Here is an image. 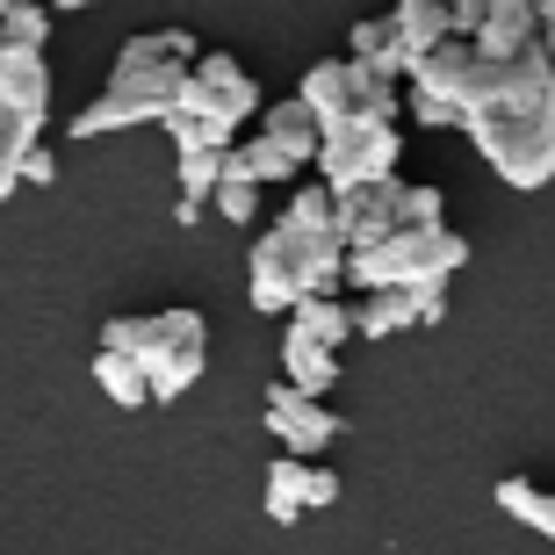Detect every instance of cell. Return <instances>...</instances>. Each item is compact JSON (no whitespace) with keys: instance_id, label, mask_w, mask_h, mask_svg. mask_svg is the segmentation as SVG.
Listing matches in <instances>:
<instances>
[{"instance_id":"1","label":"cell","mask_w":555,"mask_h":555,"mask_svg":"<svg viewBox=\"0 0 555 555\" xmlns=\"http://www.w3.org/2000/svg\"><path fill=\"white\" fill-rule=\"evenodd\" d=\"M454 124L498 166V181L548 188L555 181V59L541 43H527L498 65L476 59V87L462 94Z\"/></svg>"},{"instance_id":"2","label":"cell","mask_w":555,"mask_h":555,"mask_svg":"<svg viewBox=\"0 0 555 555\" xmlns=\"http://www.w3.org/2000/svg\"><path fill=\"white\" fill-rule=\"evenodd\" d=\"M181 80H188V65L166 51V29H144V37H130L116 51L108 87L65 130L73 138H102V130H130V124H166L173 102H181Z\"/></svg>"},{"instance_id":"3","label":"cell","mask_w":555,"mask_h":555,"mask_svg":"<svg viewBox=\"0 0 555 555\" xmlns=\"http://www.w3.org/2000/svg\"><path fill=\"white\" fill-rule=\"evenodd\" d=\"M347 282V246L332 231H296L274 217V231L253 238V268H246V296L253 310H296L304 296H339Z\"/></svg>"},{"instance_id":"4","label":"cell","mask_w":555,"mask_h":555,"mask_svg":"<svg viewBox=\"0 0 555 555\" xmlns=\"http://www.w3.org/2000/svg\"><path fill=\"white\" fill-rule=\"evenodd\" d=\"M454 268H469V238H454L448 224L390 231V238L347 253V282L353 288H448Z\"/></svg>"},{"instance_id":"5","label":"cell","mask_w":555,"mask_h":555,"mask_svg":"<svg viewBox=\"0 0 555 555\" xmlns=\"http://www.w3.org/2000/svg\"><path fill=\"white\" fill-rule=\"evenodd\" d=\"M43 124H51V65H43V51L0 43V203L15 195L22 152L43 144Z\"/></svg>"},{"instance_id":"6","label":"cell","mask_w":555,"mask_h":555,"mask_svg":"<svg viewBox=\"0 0 555 555\" xmlns=\"http://www.w3.org/2000/svg\"><path fill=\"white\" fill-rule=\"evenodd\" d=\"M209 361V325L203 310H159L152 332H144L138 347V375H144V397L152 404H173V397L195 390V375Z\"/></svg>"},{"instance_id":"7","label":"cell","mask_w":555,"mask_h":555,"mask_svg":"<svg viewBox=\"0 0 555 555\" xmlns=\"http://www.w3.org/2000/svg\"><path fill=\"white\" fill-rule=\"evenodd\" d=\"M397 159H404V130L397 124H332L325 138H318V188L325 195H353V188H369V181H390Z\"/></svg>"},{"instance_id":"8","label":"cell","mask_w":555,"mask_h":555,"mask_svg":"<svg viewBox=\"0 0 555 555\" xmlns=\"http://www.w3.org/2000/svg\"><path fill=\"white\" fill-rule=\"evenodd\" d=\"M181 116H203V124L217 130H238L246 116H260V87H253V73L231 51H203V59L188 65V80H181Z\"/></svg>"},{"instance_id":"9","label":"cell","mask_w":555,"mask_h":555,"mask_svg":"<svg viewBox=\"0 0 555 555\" xmlns=\"http://www.w3.org/2000/svg\"><path fill=\"white\" fill-rule=\"evenodd\" d=\"M260 418H268V433L282 440V454H296V462H310L318 448H332V440L347 433L339 412H325L318 397H296L288 383H268V412Z\"/></svg>"},{"instance_id":"10","label":"cell","mask_w":555,"mask_h":555,"mask_svg":"<svg viewBox=\"0 0 555 555\" xmlns=\"http://www.w3.org/2000/svg\"><path fill=\"white\" fill-rule=\"evenodd\" d=\"M397 195H404V181H369V188H353V195H332V238L347 253L375 246V238H390L397 231Z\"/></svg>"},{"instance_id":"11","label":"cell","mask_w":555,"mask_h":555,"mask_svg":"<svg viewBox=\"0 0 555 555\" xmlns=\"http://www.w3.org/2000/svg\"><path fill=\"white\" fill-rule=\"evenodd\" d=\"M469 87H476V51L462 37L433 43L426 59H412V94H426V102L462 108V94H469Z\"/></svg>"},{"instance_id":"12","label":"cell","mask_w":555,"mask_h":555,"mask_svg":"<svg viewBox=\"0 0 555 555\" xmlns=\"http://www.w3.org/2000/svg\"><path fill=\"white\" fill-rule=\"evenodd\" d=\"M296 102L310 108L318 138H325L332 124H347V116H353V59H318L304 73V87H296Z\"/></svg>"},{"instance_id":"13","label":"cell","mask_w":555,"mask_h":555,"mask_svg":"<svg viewBox=\"0 0 555 555\" xmlns=\"http://www.w3.org/2000/svg\"><path fill=\"white\" fill-rule=\"evenodd\" d=\"M527 43H541L534 0H498L491 15H483V29L469 37V51H476L483 65H498V59H513V51H527Z\"/></svg>"},{"instance_id":"14","label":"cell","mask_w":555,"mask_h":555,"mask_svg":"<svg viewBox=\"0 0 555 555\" xmlns=\"http://www.w3.org/2000/svg\"><path fill=\"white\" fill-rule=\"evenodd\" d=\"M282 383L296 397H318V404H325L332 383H339V353L318 347V339H304V332H282Z\"/></svg>"},{"instance_id":"15","label":"cell","mask_w":555,"mask_h":555,"mask_svg":"<svg viewBox=\"0 0 555 555\" xmlns=\"http://www.w3.org/2000/svg\"><path fill=\"white\" fill-rule=\"evenodd\" d=\"M347 59L361 65V73H375V80H390L397 73H412V59H404V43H397L390 15H369V22H353V37H347Z\"/></svg>"},{"instance_id":"16","label":"cell","mask_w":555,"mask_h":555,"mask_svg":"<svg viewBox=\"0 0 555 555\" xmlns=\"http://www.w3.org/2000/svg\"><path fill=\"white\" fill-rule=\"evenodd\" d=\"M412 325H418L412 288H369V296L353 304V332H361V339H390V332H412Z\"/></svg>"},{"instance_id":"17","label":"cell","mask_w":555,"mask_h":555,"mask_svg":"<svg viewBox=\"0 0 555 555\" xmlns=\"http://www.w3.org/2000/svg\"><path fill=\"white\" fill-rule=\"evenodd\" d=\"M390 29L404 43V59H426L433 43H448V0H397Z\"/></svg>"},{"instance_id":"18","label":"cell","mask_w":555,"mask_h":555,"mask_svg":"<svg viewBox=\"0 0 555 555\" xmlns=\"http://www.w3.org/2000/svg\"><path fill=\"white\" fill-rule=\"evenodd\" d=\"M260 138L268 144H282L296 166H310L318 159V124H310V108L288 94V102H274V108H260Z\"/></svg>"},{"instance_id":"19","label":"cell","mask_w":555,"mask_h":555,"mask_svg":"<svg viewBox=\"0 0 555 555\" xmlns=\"http://www.w3.org/2000/svg\"><path fill=\"white\" fill-rule=\"evenodd\" d=\"M288 332H304V339H318V347H347L353 332V304H339V296H304V304L288 310Z\"/></svg>"},{"instance_id":"20","label":"cell","mask_w":555,"mask_h":555,"mask_svg":"<svg viewBox=\"0 0 555 555\" xmlns=\"http://www.w3.org/2000/svg\"><path fill=\"white\" fill-rule=\"evenodd\" d=\"M491 498H498V513H505V519H519V527H534V534L555 541V491H541L534 476H505Z\"/></svg>"},{"instance_id":"21","label":"cell","mask_w":555,"mask_h":555,"mask_svg":"<svg viewBox=\"0 0 555 555\" xmlns=\"http://www.w3.org/2000/svg\"><path fill=\"white\" fill-rule=\"evenodd\" d=\"M209 203H217V217H224V224H253V209H260V181L246 173L238 144H231L224 166H217V195H209Z\"/></svg>"},{"instance_id":"22","label":"cell","mask_w":555,"mask_h":555,"mask_svg":"<svg viewBox=\"0 0 555 555\" xmlns=\"http://www.w3.org/2000/svg\"><path fill=\"white\" fill-rule=\"evenodd\" d=\"M304 476H310V462H296V454H282L268 469V519L274 527H296L304 519Z\"/></svg>"},{"instance_id":"23","label":"cell","mask_w":555,"mask_h":555,"mask_svg":"<svg viewBox=\"0 0 555 555\" xmlns=\"http://www.w3.org/2000/svg\"><path fill=\"white\" fill-rule=\"evenodd\" d=\"M0 43H15V51H43V43H51V8H43V0H8V15H0Z\"/></svg>"},{"instance_id":"24","label":"cell","mask_w":555,"mask_h":555,"mask_svg":"<svg viewBox=\"0 0 555 555\" xmlns=\"http://www.w3.org/2000/svg\"><path fill=\"white\" fill-rule=\"evenodd\" d=\"M94 383H102V397H108V404H124V412L152 404V397H144L138 361H124V353H94Z\"/></svg>"},{"instance_id":"25","label":"cell","mask_w":555,"mask_h":555,"mask_svg":"<svg viewBox=\"0 0 555 555\" xmlns=\"http://www.w3.org/2000/svg\"><path fill=\"white\" fill-rule=\"evenodd\" d=\"M426 224H448V195L433 181H404V195H397V231H426Z\"/></svg>"},{"instance_id":"26","label":"cell","mask_w":555,"mask_h":555,"mask_svg":"<svg viewBox=\"0 0 555 555\" xmlns=\"http://www.w3.org/2000/svg\"><path fill=\"white\" fill-rule=\"evenodd\" d=\"M217 166H224V152H181V166H173V181H181V203L203 209L209 195H217Z\"/></svg>"},{"instance_id":"27","label":"cell","mask_w":555,"mask_h":555,"mask_svg":"<svg viewBox=\"0 0 555 555\" xmlns=\"http://www.w3.org/2000/svg\"><path fill=\"white\" fill-rule=\"evenodd\" d=\"M282 224H296V231H332V195L318 181H296V188H288Z\"/></svg>"},{"instance_id":"28","label":"cell","mask_w":555,"mask_h":555,"mask_svg":"<svg viewBox=\"0 0 555 555\" xmlns=\"http://www.w3.org/2000/svg\"><path fill=\"white\" fill-rule=\"evenodd\" d=\"M166 138H173V152H231V130H217V124H203V116H166Z\"/></svg>"},{"instance_id":"29","label":"cell","mask_w":555,"mask_h":555,"mask_svg":"<svg viewBox=\"0 0 555 555\" xmlns=\"http://www.w3.org/2000/svg\"><path fill=\"white\" fill-rule=\"evenodd\" d=\"M238 159H246V173H253V181H260V188H268V181H296V173H304V166L288 159L282 144H268V138L238 144Z\"/></svg>"},{"instance_id":"30","label":"cell","mask_w":555,"mask_h":555,"mask_svg":"<svg viewBox=\"0 0 555 555\" xmlns=\"http://www.w3.org/2000/svg\"><path fill=\"white\" fill-rule=\"evenodd\" d=\"M51 181H59V152L51 144H29L22 166H15V188H51Z\"/></svg>"},{"instance_id":"31","label":"cell","mask_w":555,"mask_h":555,"mask_svg":"<svg viewBox=\"0 0 555 555\" xmlns=\"http://www.w3.org/2000/svg\"><path fill=\"white\" fill-rule=\"evenodd\" d=\"M498 0H448V37H462L469 43L476 29H483V15H491Z\"/></svg>"},{"instance_id":"32","label":"cell","mask_w":555,"mask_h":555,"mask_svg":"<svg viewBox=\"0 0 555 555\" xmlns=\"http://www.w3.org/2000/svg\"><path fill=\"white\" fill-rule=\"evenodd\" d=\"M310 505H339V476L318 469V462H310V476H304V513Z\"/></svg>"},{"instance_id":"33","label":"cell","mask_w":555,"mask_h":555,"mask_svg":"<svg viewBox=\"0 0 555 555\" xmlns=\"http://www.w3.org/2000/svg\"><path fill=\"white\" fill-rule=\"evenodd\" d=\"M404 116H412V124H426V130H448V124H454V108L426 102V94H412V102H404Z\"/></svg>"},{"instance_id":"34","label":"cell","mask_w":555,"mask_h":555,"mask_svg":"<svg viewBox=\"0 0 555 555\" xmlns=\"http://www.w3.org/2000/svg\"><path fill=\"white\" fill-rule=\"evenodd\" d=\"M534 15H541V51L555 59V0H534Z\"/></svg>"},{"instance_id":"35","label":"cell","mask_w":555,"mask_h":555,"mask_svg":"<svg viewBox=\"0 0 555 555\" xmlns=\"http://www.w3.org/2000/svg\"><path fill=\"white\" fill-rule=\"evenodd\" d=\"M43 8H51V15H65V8H94V0H43Z\"/></svg>"},{"instance_id":"36","label":"cell","mask_w":555,"mask_h":555,"mask_svg":"<svg viewBox=\"0 0 555 555\" xmlns=\"http://www.w3.org/2000/svg\"><path fill=\"white\" fill-rule=\"evenodd\" d=\"M0 15H8V0H0Z\"/></svg>"}]
</instances>
